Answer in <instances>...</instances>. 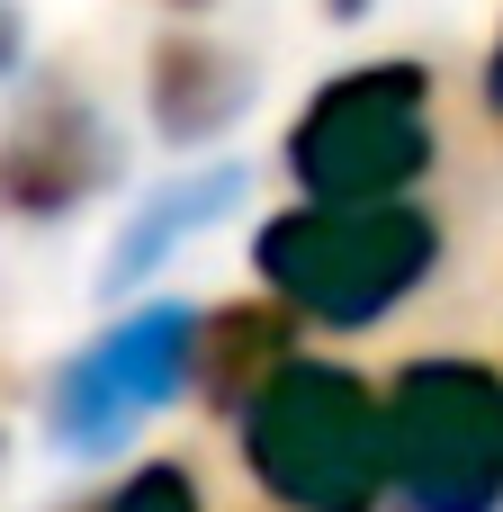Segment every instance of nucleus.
Masks as SVG:
<instances>
[{"mask_svg":"<svg viewBox=\"0 0 503 512\" xmlns=\"http://www.w3.org/2000/svg\"><path fill=\"white\" fill-rule=\"evenodd\" d=\"M243 459H252L261 495L288 512H369L387 486L378 405L333 360H288L243 405Z\"/></svg>","mask_w":503,"mask_h":512,"instance_id":"obj_1","label":"nucleus"},{"mask_svg":"<svg viewBox=\"0 0 503 512\" xmlns=\"http://www.w3.org/2000/svg\"><path fill=\"white\" fill-rule=\"evenodd\" d=\"M432 252H441V234L405 198H378V207H315L306 198V207L270 216L252 243L279 306L315 315V324H378L396 297H414Z\"/></svg>","mask_w":503,"mask_h":512,"instance_id":"obj_2","label":"nucleus"},{"mask_svg":"<svg viewBox=\"0 0 503 512\" xmlns=\"http://www.w3.org/2000/svg\"><path fill=\"white\" fill-rule=\"evenodd\" d=\"M432 162V81L423 63H360L324 81L288 135V171L315 207L405 198Z\"/></svg>","mask_w":503,"mask_h":512,"instance_id":"obj_3","label":"nucleus"},{"mask_svg":"<svg viewBox=\"0 0 503 512\" xmlns=\"http://www.w3.org/2000/svg\"><path fill=\"white\" fill-rule=\"evenodd\" d=\"M387 477L414 512H495L503 504V378L477 360H414L378 414Z\"/></svg>","mask_w":503,"mask_h":512,"instance_id":"obj_4","label":"nucleus"},{"mask_svg":"<svg viewBox=\"0 0 503 512\" xmlns=\"http://www.w3.org/2000/svg\"><path fill=\"white\" fill-rule=\"evenodd\" d=\"M189 342H198V315H189V306H144V315H126L117 333H99V342L63 369V387H54V432H63L72 450L126 441L153 405L180 396Z\"/></svg>","mask_w":503,"mask_h":512,"instance_id":"obj_5","label":"nucleus"},{"mask_svg":"<svg viewBox=\"0 0 503 512\" xmlns=\"http://www.w3.org/2000/svg\"><path fill=\"white\" fill-rule=\"evenodd\" d=\"M99 180H108V135H99V117L72 108V99L18 117L9 144H0V207H18V216H63V207H81Z\"/></svg>","mask_w":503,"mask_h":512,"instance_id":"obj_6","label":"nucleus"},{"mask_svg":"<svg viewBox=\"0 0 503 512\" xmlns=\"http://www.w3.org/2000/svg\"><path fill=\"white\" fill-rule=\"evenodd\" d=\"M297 360V315L270 297H252V306H216V324H198V342H189V378L207 387V405H225V414H243L279 369Z\"/></svg>","mask_w":503,"mask_h":512,"instance_id":"obj_7","label":"nucleus"},{"mask_svg":"<svg viewBox=\"0 0 503 512\" xmlns=\"http://www.w3.org/2000/svg\"><path fill=\"white\" fill-rule=\"evenodd\" d=\"M243 63L225 54V45H198V36H180V45H162V63H153V117H162V135H216L234 108H243Z\"/></svg>","mask_w":503,"mask_h":512,"instance_id":"obj_8","label":"nucleus"},{"mask_svg":"<svg viewBox=\"0 0 503 512\" xmlns=\"http://www.w3.org/2000/svg\"><path fill=\"white\" fill-rule=\"evenodd\" d=\"M234 189H243V171H198V180H180V189H162V198H144V216L126 225V243L108 252V288H135L189 225H216L225 207H234Z\"/></svg>","mask_w":503,"mask_h":512,"instance_id":"obj_9","label":"nucleus"},{"mask_svg":"<svg viewBox=\"0 0 503 512\" xmlns=\"http://www.w3.org/2000/svg\"><path fill=\"white\" fill-rule=\"evenodd\" d=\"M108 512H198V486H189V468H171V459H153V468H135Z\"/></svg>","mask_w":503,"mask_h":512,"instance_id":"obj_10","label":"nucleus"},{"mask_svg":"<svg viewBox=\"0 0 503 512\" xmlns=\"http://www.w3.org/2000/svg\"><path fill=\"white\" fill-rule=\"evenodd\" d=\"M486 99L503 108V36H495V63H486Z\"/></svg>","mask_w":503,"mask_h":512,"instance_id":"obj_11","label":"nucleus"}]
</instances>
